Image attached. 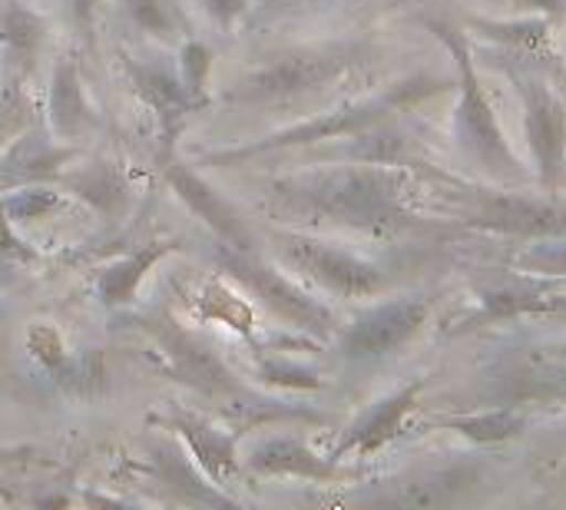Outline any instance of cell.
I'll use <instances>...</instances> for the list:
<instances>
[{"instance_id": "7a4b0ae2", "label": "cell", "mask_w": 566, "mask_h": 510, "mask_svg": "<svg viewBox=\"0 0 566 510\" xmlns=\"http://www.w3.org/2000/svg\"><path fill=\"white\" fill-rule=\"evenodd\" d=\"M129 325L146 339V345L159 358V372L186 385L189 392L216 405H229L245 392V385L232 375L222 355L169 312H136L129 315Z\"/></svg>"}, {"instance_id": "4fadbf2b", "label": "cell", "mask_w": 566, "mask_h": 510, "mask_svg": "<svg viewBox=\"0 0 566 510\" xmlns=\"http://www.w3.org/2000/svg\"><path fill=\"white\" fill-rule=\"evenodd\" d=\"M514 83L524 96L527 139L544 183H560L566 163V110L564 103L534 76L514 73Z\"/></svg>"}, {"instance_id": "277c9868", "label": "cell", "mask_w": 566, "mask_h": 510, "mask_svg": "<svg viewBox=\"0 0 566 510\" xmlns=\"http://www.w3.org/2000/svg\"><path fill=\"white\" fill-rule=\"evenodd\" d=\"M269 252L275 256L279 266H285L289 272H298L302 279L315 282L318 289L338 295V299H371L381 295L391 279L385 275V269H378L375 262L305 236V232H292V229H269Z\"/></svg>"}, {"instance_id": "d6a6232c", "label": "cell", "mask_w": 566, "mask_h": 510, "mask_svg": "<svg viewBox=\"0 0 566 510\" xmlns=\"http://www.w3.org/2000/svg\"><path fill=\"white\" fill-rule=\"evenodd\" d=\"M524 266L537 269V272H554L564 275L566 272V242L564 246H537L524 256Z\"/></svg>"}, {"instance_id": "d6986e66", "label": "cell", "mask_w": 566, "mask_h": 510, "mask_svg": "<svg viewBox=\"0 0 566 510\" xmlns=\"http://www.w3.org/2000/svg\"><path fill=\"white\" fill-rule=\"evenodd\" d=\"M60 186L70 189L76 199H83L93 212H99L109 222H119L133 206V186L126 173L113 159H80L60 176Z\"/></svg>"}, {"instance_id": "9a60e30c", "label": "cell", "mask_w": 566, "mask_h": 510, "mask_svg": "<svg viewBox=\"0 0 566 510\" xmlns=\"http://www.w3.org/2000/svg\"><path fill=\"white\" fill-rule=\"evenodd\" d=\"M497 405H524V402H557L566 405V352H527L504 368L491 382V395Z\"/></svg>"}, {"instance_id": "1f68e13d", "label": "cell", "mask_w": 566, "mask_h": 510, "mask_svg": "<svg viewBox=\"0 0 566 510\" xmlns=\"http://www.w3.org/2000/svg\"><path fill=\"white\" fill-rule=\"evenodd\" d=\"M0 259L3 262H20V266L36 262V249H30L27 239H20L17 222L3 209V199H0Z\"/></svg>"}, {"instance_id": "603a6c76", "label": "cell", "mask_w": 566, "mask_h": 510, "mask_svg": "<svg viewBox=\"0 0 566 510\" xmlns=\"http://www.w3.org/2000/svg\"><path fill=\"white\" fill-rule=\"evenodd\" d=\"M189 305L196 322L206 325H226L229 332L252 339L255 335V309L252 302L242 295L239 282H232L226 272L222 275H209L202 279L192 292H189Z\"/></svg>"}, {"instance_id": "83f0119b", "label": "cell", "mask_w": 566, "mask_h": 510, "mask_svg": "<svg viewBox=\"0 0 566 510\" xmlns=\"http://www.w3.org/2000/svg\"><path fill=\"white\" fill-rule=\"evenodd\" d=\"M255 378L269 388H285V392H315L322 388L318 372H312L302 362H292L282 352H255Z\"/></svg>"}, {"instance_id": "8992f818", "label": "cell", "mask_w": 566, "mask_h": 510, "mask_svg": "<svg viewBox=\"0 0 566 510\" xmlns=\"http://www.w3.org/2000/svg\"><path fill=\"white\" fill-rule=\"evenodd\" d=\"M431 30L448 43V50L454 53L458 60V76H461V103H458V139L461 146L471 153V159L491 173H501V176H514L517 173V159L504 139V129L497 123V113L481 86V76H478V66L471 60V50L464 43V37L448 27V23H431Z\"/></svg>"}, {"instance_id": "7402d4cb", "label": "cell", "mask_w": 566, "mask_h": 510, "mask_svg": "<svg viewBox=\"0 0 566 510\" xmlns=\"http://www.w3.org/2000/svg\"><path fill=\"white\" fill-rule=\"evenodd\" d=\"M46 20L27 3H7L0 10V73L30 76L46 46Z\"/></svg>"}, {"instance_id": "4dcf8cb0", "label": "cell", "mask_w": 566, "mask_h": 510, "mask_svg": "<svg viewBox=\"0 0 566 510\" xmlns=\"http://www.w3.org/2000/svg\"><path fill=\"white\" fill-rule=\"evenodd\" d=\"M176 70H179V76L186 80V86H189L196 96H202V100L212 103V93H209V80H212V50H209V43H202V40H196V37H186V40L179 43V63H176Z\"/></svg>"}, {"instance_id": "ac0fdd59", "label": "cell", "mask_w": 566, "mask_h": 510, "mask_svg": "<svg viewBox=\"0 0 566 510\" xmlns=\"http://www.w3.org/2000/svg\"><path fill=\"white\" fill-rule=\"evenodd\" d=\"M418 392H421V385H411V388H401V392L381 398L378 405H371V408L342 435V441L335 445L332 458H335V461H345V458H352V455L368 458V455L381 451L388 441H395V438L401 435L405 418H408V415L415 412V405H418Z\"/></svg>"}, {"instance_id": "9c48e42d", "label": "cell", "mask_w": 566, "mask_h": 510, "mask_svg": "<svg viewBox=\"0 0 566 510\" xmlns=\"http://www.w3.org/2000/svg\"><path fill=\"white\" fill-rule=\"evenodd\" d=\"M424 322H428L424 299H391V302L371 305L352 325L342 329L338 352L352 362H371V358L391 355L405 342H411L424 329Z\"/></svg>"}, {"instance_id": "d4e9b609", "label": "cell", "mask_w": 566, "mask_h": 510, "mask_svg": "<svg viewBox=\"0 0 566 510\" xmlns=\"http://www.w3.org/2000/svg\"><path fill=\"white\" fill-rule=\"evenodd\" d=\"M129 23L163 43H182L189 37V20L179 0H119Z\"/></svg>"}, {"instance_id": "ffe728a7", "label": "cell", "mask_w": 566, "mask_h": 510, "mask_svg": "<svg viewBox=\"0 0 566 510\" xmlns=\"http://www.w3.org/2000/svg\"><path fill=\"white\" fill-rule=\"evenodd\" d=\"M176 246H179V242H172V239H149V242H143L139 249H133V252H126V256L106 262V266L96 272V279H93L96 299H99L106 309H116V312H119V309H129L133 299L139 295L146 275H149L166 256H172Z\"/></svg>"}, {"instance_id": "3957f363", "label": "cell", "mask_w": 566, "mask_h": 510, "mask_svg": "<svg viewBox=\"0 0 566 510\" xmlns=\"http://www.w3.org/2000/svg\"><path fill=\"white\" fill-rule=\"evenodd\" d=\"M216 262L222 266V272L232 282H239L242 292L259 299L285 325H295V329L318 335V339L335 332V325H338L335 312L322 299H315L302 282H295L285 266L279 269L259 249H232V246L219 242Z\"/></svg>"}, {"instance_id": "2e32d148", "label": "cell", "mask_w": 566, "mask_h": 510, "mask_svg": "<svg viewBox=\"0 0 566 510\" xmlns=\"http://www.w3.org/2000/svg\"><path fill=\"white\" fill-rule=\"evenodd\" d=\"M43 126L63 139V143H76L86 139L90 133L99 129V113L86 93V83L80 76V66L70 53L56 56L53 73H50V86H46V110H43Z\"/></svg>"}, {"instance_id": "30bf717a", "label": "cell", "mask_w": 566, "mask_h": 510, "mask_svg": "<svg viewBox=\"0 0 566 510\" xmlns=\"http://www.w3.org/2000/svg\"><path fill=\"white\" fill-rule=\"evenodd\" d=\"M163 176H166L169 189L189 206V212L216 232L219 242H226L232 249H259V232L252 229V222L202 173H196L192 166H186L172 156H163Z\"/></svg>"}, {"instance_id": "f1b7e54d", "label": "cell", "mask_w": 566, "mask_h": 510, "mask_svg": "<svg viewBox=\"0 0 566 510\" xmlns=\"http://www.w3.org/2000/svg\"><path fill=\"white\" fill-rule=\"evenodd\" d=\"M27 352L56 385L66 378L70 365H73V352H70L63 332L50 322H33L27 329Z\"/></svg>"}, {"instance_id": "8fae6325", "label": "cell", "mask_w": 566, "mask_h": 510, "mask_svg": "<svg viewBox=\"0 0 566 510\" xmlns=\"http://www.w3.org/2000/svg\"><path fill=\"white\" fill-rule=\"evenodd\" d=\"M80 159L76 143L56 139L43 123L20 133L0 149V192L30 183H60V176Z\"/></svg>"}, {"instance_id": "5bb4252c", "label": "cell", "mask_w": 566, "mask_h": 510, "mask_svg": "<svg viewBox=\"0 0 566 510\" xmlns=\"http://www.w3.org/2000/svg\"><path fill=\"white\" fill-rule=\"evenodd\" d=\"M245 468L259 478H295V481H312V485H338L358 478V471L345 468L332 455L312 451L302 438L295 435H275L259 441L245 455Z\"/></svg>"}, {"instance_id": "4316f807", "label": "cell", "mask_w": 566, "mask_h": 510, "mask_svg": "<svg viewBox=\"0 0 566 510\" xmlns=\"http://www.w3.org/2000/svg\"><path fill=\"white\" fill-rule=\"evenodd\" d=\"M0 199H3L7 216L17 226H33L40 219L53 216L56 209H63L66 192H60L53 183H30V186H17V189L0 192Z\"/></svg>"}, {"instance_id": "e575fe53", "label": "cell", "mask_w": 566, "mask_h": 510, "mask_svg": "<svg viewBox=\"0 0 566 510\" xmlns=\"http://www.w3.org/2000/svg\"><path fill=\"white\" fill-rule=\"evenodd\" d=\"M199 3L206 7V13H209L222 30H229L232 23H239V20L245 17V10H249L252 0H199Z\"/></svg>"}, {"instance_id": "7c38bea8", "label": "cell", "mask_w": 566, "mask_h": 510, "mask_svg": "<svg viewBox=\"0 0 566 510\" xmlns=\"http://www.w3.org/2000/svg\"><path fill=\"white\" fill-rule=\"evenodd\" d=\"M156 425L169 435H176L182 441V448L189 451V458L202 468V475L209 481H216L219 488L239 475L242 461H239V431L229 428L226 421H212L206 415L196 412H172L156 418Z\"/></svg>"}, {"instance_id": "e0dca14e", "label": "cell", "mask_w": 566, "mask_h": 510, "mask_svg": "<svg viewBox=\"0 0 566 510\" xmlns=\"http://www.w3.org/2000/svg\"><path fill=\"white\" fill-rule=\"evenodd\" d=\"M149 475L159 481L169 501L189 504V508H229L235 498H229L216 481L202 475V468L189 458L182 441L176 435L163 438L149 451Z\"/></svg>"}, {"instance_id": "44dd1931", "label": "cell", "mask_w": 566, "mask_h": 510, "mask_svg": "<svg viewBox=\"0 0 566 510\" xmlns=\"http://www.w3.org/2000/svg\"><path fill=\"white\" fill-rule=\"evenodd\" d=\"M474 226L501 229V232H524V236H566V212L551 206H537L517 196H478L474 206L464 212Z\"/></svg>"}, {"instance_id": "5b68a950", "label": "cell", "mask_w": 566, "mask_h": 510, "mask_svg": "<svg viewBox=\"0 0 566 510\" xmlns=\"http://www.w3.org/2000/svg\"><path fill=\"white\" fill-rule=\"evenodd\" d=\"M428 93V86L421 83H405V86H395L388 96H378V100H368V103H355V106H342V110H332V113H322V116H312L285 133H275L269 139H259V143H249L242 149H226V153H212L206 156V163H216V166H235V163H245V159H255V156H265V153H282V149H292V146H308V143H322V139H342V136H361L368 133L371 126H378L381 119H388L391 113H398L401 106L421 100Z\"/></svg>"}, {"instance_id": "52a82bcc", "label": "cell", "mask_w": 566, "mask_h": 510, "mask_svg": "<svg viewBox=\"0 0 566 510\" xmlns=\"http://www.w3.org/2000/svg\"><path fill=\"white\" fill-rule=\"evenodd\" d=\"M358 63L355 46H318V50H292L282 56H272L249 76H242L232 90V103H279L295 100L305 93H315L328 83H335L342 73H348Z\"/></svg>"}, {"instance_id": "836d02e7", "label": "cell", "mask_w": 566, "mask_h": 510, "mask_svg": "<svg viewBox=\"0 0 566 510\" xmlns=\"http://www.w3.org/2000/svg\"><path fill=\"white\" fill-rule=\"evenodd\" d=\"M103 0H70V13H73V27L83 46H93V30H96V13H99Z\"/></svg>"}, {"instance_id": "cb8c5ba5", "label": "cell", "mask_w": 566, "mask_h": 510, "mask_svg": "<svg viewBox=\"0 0 566 510\" xmlns=\"http://www.w3.org/2000/svg\"><path fill=\"white\" fill-rule=\"evenodd\" d=\"M441 428H451L478 445H491V441H507L514 435H521L527 428L524 412H517V405H491L484 412L474 415H454V418H441Z\"/></svg>"}, {"instance_id": "6da1fadb", "label": "cell", "mask_w": 566, "mask_h": 510, "mask_svg": "<svg viewBox=\"0 0 566 510\" xmlns=\"http://www.w3.org/2000/svg\"><path fill=\"white\" fill-rule=\"evenodd\" d=\"M415 179L388 163H352L305 169L272 179L265 209L289 219H315L358 232H395L415 222Z\"/></svg>"}, {"instance_id": "f546056e", "label": "cell", "mask_w": 566, "mask_h": 510, "mask_svg": "<svg viewBox=\"0 0 566 510\" xmlns=\"http://www.w3.org/2000/svg\"><path fill=\"white\" fill-rule=\"evenodd\" d=\"M468 475L464 471H438L428 475L421 481H408L401 485V495H395L398 504H415V508H441L461 498V491L468 488Z\"/></svg>"}, {"instance_id": "ba28073f", "label": "cell", "mask_w": 566, "mask_h": 510, "mask_svg": "<svg viewBox=\"0 0 566 510\" xmlns=\"http://www.w3.org/2000/svg\"><path fill=\"white\" fill-rule=\"evenodd\" d=\"M123 70L129 76L133 93L139 96V103L156 119V129H159V139H163V156H172L176 139L186 129L189 116L199 113V110H206L209 100L196 96L186 86V80L179 76L176 66H166V63H156V60L126 56L123 60Z\"/></svg>"}, {"instance_id": "484cf974", "label": "cell", "mask_w": 566, "mask_h": 510, "mask_svg": "<svg viewBox=\"0 0 566 510\" xmlns=\"http://www.w3.org/2000/svg\"><path fill=\"white\" fill-rule=\"evenodd\" d=\"M40 119L36 100L20 73H0V149L10 146L20 133L33 129Z\"/></svg>"}]
</instances>
